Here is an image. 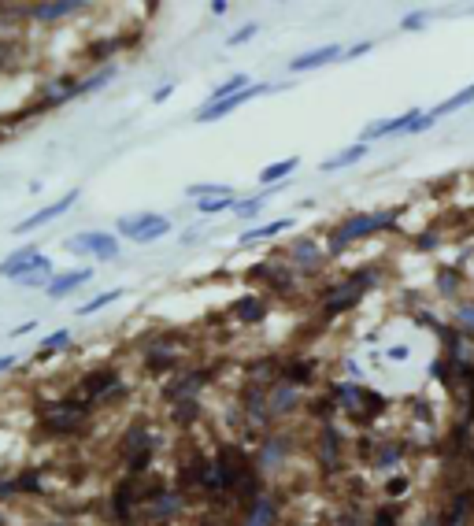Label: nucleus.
Returning <instances> with one entry per match:
<instances>
[{
  "instance_id": "nucleus-18",
  "label": "nucleus",
  "mask_w": 474,
  "mask_h": 526,
  "mask_svg": "<svg viewBox=\"0 0 474 526\" xmlns=\"http://www.w3.org/2000/svg\"><path fill=\"white\" fill-rule=\"evenodd\" d=\"M67 341H71V334H67V330H59V334H48V337H45V345H41V352H45V356H48V352H59V349H63Z\"/></svg>"
},
{
  "instance_id": "nucleus-22",
  "label": "nucleus",
  "mask_w": 474,
  "mask_h": 526,
  "mask_svg": "<svg viewBox=\"0 0 474 526\" xmlns=\"http://www.w3.org/2000/svg\"><path fill=\"white\" fill-rule=\"evenodd\" d=\"M252 34H256V26H245V30H237V34H230V45H241V41H249Z\"/></svg>"
},
{
  "instance_id": "nucleus-19",
  "label": "nucleus",
  "mask_w": 474,
  "mask_h": 526,
  "mask_svg": "<svg viewBox=\"0 0 474 526\" xmlns=\"http://www.w3.org/2000/svg\"><path fill=\"white\" fill-rule=\"evenodd\" d=\"M112 301H118V290H112V293H104V296H96L93 304H85V307H78V315H93V312H101L104 304H112Z\"/></svg>"
},
{
  "instance_id": "nucleus-25",
  "label": "nucleus",
  "mask_w": 474,
  "mask_h": 526,
  "mask_svg": "<svg viewBox=\"0 0 474 526\" xmlns=\"http://www.w3.org/2000/svg\"><path fill=\"white\" fill-rule=\"evenodd\" d=\"M15 367V356H0V371H12Z\"/></svg>"
},
{
  "instance_id": "nucleus-24",
  "label": "nucleus",
  "mask_w": 474,
  "mask_h": 526,
  "mask_svg": "<svg viewBox=\"0 0 474 526\" xmlns=\"http://www.w3.org/2000/svg\"><path fill=\"white\" fill-rule=\"evenodd\" d=\"M107 78H112V74H107V71H104V74H96V78H93V82H85L82 89H101V85L107 82Z\"/></svg>"
},
{
  "instance_id": "nucleus-11",
  "label": "nucleus",
  "mask_w": 474,
  "mask_h": 526,
  "mask_svg": "<svg viewBox=\"0 0 474 526\" xmlns=\"http://www.w3.org/2000/svg\"><path fill=\"white\" fill-rule=\"evenodd\" d=\"M71 12H78V4H34L30 8V15L41 19V23H52V19H63Z\"/></svg>"
},
{
  "instance_id": "nucleus-3",
  "label": "nucleus",
  "mask_w": 474,
  "mask_h": 526,
  "mask_svg": "<svg viewBox=\"0 0 474 526\" xmlns=\"http://www.w3.org/2000/svg\"><path fill=\"white\" fill-rule=\"evenodd\" d=\"M271 85H249L245 93H237V97H226V101H219V104H207L204 112H196V123H215V119H223V115H230L234 108H241L245 101H252V97H260V93H267Z\"/></svg>"
},
{
  "instance_id": "nucleus-2",
  "label": "nucleus",
  "mask_w": 474,
  "mask_h": 526,
  "mask_svg": "<svg viewBox=\"0 0 474 526\" xmlns=\"http://www.w3.org/2000/svg\"><path fill=\"white\" fill-rule=\"evenodd\" d=\"M385 223H393V212H382V215H360V219L344 223L341 230L333 234V249H341V245L356 241V237H367V234H374V230H378V226H385Z\"/></svg>"
},
{
  "instance_id": "nucleus-10",
  "label": "nucleus",
  "mask_w": 474,
  "mask_h": 526,
  "mask_svg": "<svg viewBox=\"0 0 474 526\" xmlns=\"http://www.w3.org/2000/svg\"><path fill=\"white\" fill-rule=\"evenodd\" d=\"M285 226H293V219H278V223H267V226H256V230H245L241 234V245H252V241H267V237L282 234Z\"/></svg>"
},
{
  "instance_id": "nucleus-21",
  "label": "nucleus",
  "mask_w": 474,
  "mask_h": 526,
  "mask_svg": "<svg viewBox=\"0 0 474 526\" xmlns=\"http://www.w3.org/2000/svg\"><path fill=\"white\" fill-rule=\"evenodd\" d=\"M267 196H252V201H245V204H237V215H252V212H260Z\"/></svg>"
},
{
  "instance_id": "nucleus-26",
  "label": "nucleus",
  "mask_w": 474,
  "mask_h": 526,
  "mask_svg": "<svg viewBox=\"0 0 474 526\" xmlns=\"http://www.w3.org/2000/svg\"><path fill=\"white\" fill-rule=\"evenodd\" d=\"M363 52H371V41H363V45H356L349 56H363Z\"/></svg>"
},
{
  "instance_id": "nucleus-28",
  "label": "nucleus",
  "mask_w": 474,
  "mask_h": 526,
  "mask_svg": "<svg viewBox=\"0 0 474 526\" xmlns=\"http://www.w3.org/2000/svg\"><path fill=\"white\" fill-rule=\"evenodd\" d=\"M378 526H393V519H389V515L382 512V515H378Z\"/></svg>"
},
{
  "instance_id": "nucleus-12",
  "label": "nucleus",
  "mask_w": 474,
  "mask_h": 526,
  "mask_svg": "<svg viewBox=\"0 0 474 526\" xmlns=\"http://www.w3.org/2000/svg\"><path fill=\"white\" fill-rule=\"evenodd\" d=\"M234 312L241 315L245 323H256V319H263V301H256V296H245V301L234 304Z\"/></svg>"
},
{
  "instance_id": "nucleus-8",
  "label": "nucleus",
  "mask_w": 474,
  "mask_h": 526,
  "mask_svg": "<svg viewBox=\"0 0 474 526\" xmlns=\"http://www.w3.org/2000/svg\"><path fill=\"white\" fill-rule=\"evenodd\" d=\"M419 123V119H415V108L411 112H404L400 119H385V123H374V126H367V130H363V137H382V134H397V130H404V126H415Z\"/></svg>"
},
{
  "instance_id": "nucleus-13",
  "label": "nucleus",
  "mask_w": 474,
  "mask_h": 526,
  "mask_svg": "<svg viewBox=\"0 0 474 526\" xmlns=\"http://www.w3.org/2000/svg\"><path fill=\"white\" fill-rule=\"evenodd\" d=\"M107 390H115V374H112V371H101L96 378H85V393H89V396H101V393H107Z\"/></svg>"
},
{
  "instance_id": "nucleus-9",
  "label": "nucleus",
  "mask_w": 474,
  "mask_h": 526,
  "mask_svg": "<svg viewBox=\"0 0 474 526\" xmlns=\"http://www.w3.org/2000/svg\"><path fill=\"white\" fill-rule=\"evenodd\" d=\"M89 278H93V271H89V267H82V271H67V274H59V278H52V285H48V296H67L78 282H89Z\"/></svg>"
},
{
  "instance_id": "nucleus-4",
  "label": "nucleus",
  "mask_w": 474,
  "mask_h": 526,
  "mask_svg": "<svg viewBox=\"0 0 474 526\" xmlns=\"http://www.w3.org/2000/svg\"><path fill=\"white\" fill-rule=\"evenodd\" d=\"M48 260L45 256H37L34 249H19L12 260H4L0 263V274H8V278H19V282H23L26 274H34V271H41Z\"/></svg>"
},
{
  "instance_id": "nucleus-27",
  "label": "nucleus",
  "mask_w": 474,
  "mask_h": 526,
  "mask_svg": "<svg viewBox=\"0 0 474 526\" xmlns=\"http://www.w3.org/2000/svg\"><path fill=\"white\" fill-rule=\"evenodd\" d=\"M463 323H471V326H474V307H467V312H463Z\"/></svg>"
},
{
  "instance_id": "nucleus-20",
  "label": "nucleus",
  "mask_w": 474,
  "mask_h": 526,
  "mask_svg": "<svg viewBox=\"0 0 474 526\" xmlns=\"http://www.w3.org/2000/svg\"><path fill=\"white\" fill-rule=\"evenodd\" d=\"M234 201H230V196H223V201H200V212L204 215H215V212H223V208H230Z\"/></svg>"
},
{
  "instance_id": "nucleus-23",
  "label": "nucleus",
  "mask_w": 474,
  "mask_h": 526,
  "mask_svg": "<svg viewBox=\"0 0 474 526\" xmlns=\"http://www.w3.org/2000/svg\"><path fill=\"white\" fill-rule=\"evenodd\" d=\"M45 274H48V263L41 267V271H34V274H26V278H23V282H26V285H41V282H45Z\"/></svg>"
},
{
  "instance_id": "nucleus-1",
  "label": "nucleus",
  "mask_w": 474,
  "mask_h": 526,
  "mask_svg": "<svg viewBox=\"0 0 474 526\" xmlns=\"http://www.w3.org/2000/svg\"><path fill=\"white\" fill-rule=\"evenodd\" d=\"M171 230V223L156 212H141V215H130V219H118V234L130 237V241H156Z\"/></svg>"
},
{
  "instance_id": "nucleus-17",
  "label": "nucleus",
  "mask_w": 474,
  "mask_h": 526,
  "mask_svg": "<svg viewBox=\"0 0 474 526\" xmlns=\"http://www.w3.org/2000/svg\"><path fill=\"white\" fill-rule=\"evenodd\" d=\"M467 101H474V85H471V89H463V93H460V97H452V101H444V104L437 108V112H433V119L444 115V112H456V108H460V104H467Z\"/></svg>"
},
{
  "instance_id": "nucleus-16",
  "label": "nucleus",
  "mask_w": 474,
  "mask_h": 526,
  "mask_svg": "<svg viewBox=\"0 0 474 526\" xmlns=\"http://www.w3.org/2000/svg\"><path fill=\"white\" fill-rule=\"evenodd\" d=\"M189 193L193 196H200V193H212V196H219V201H223V196H230V185H219V182H196V185H189Z\"/></svg>"
},
{
  "instance_id": "nucleus-5",
  "label": "nucleus",
  "mask_w": 474,
  "mask_h": 526,
  "mask_svg": "<svg viewBox=\"0 0 474 526\" xmlns=\"http://www.w3.org/2000/svg\"><path fill=\"white\" fill-rule=\"evenodd\" d=\"M78 196H82L78 190H74V193H67L63 201H56V204L41 208V212H37V215H30V219H23L19 226H12V230H15V234H30V230H34V226H41V223H48V219H59V215H63V212H71V208L78 204Z\"/></svg>"
},
{
  "instance_id": "nucleus-6",
  "label": "nucleus",
  "mask_w": 474,
  "mask_h": 526,
  "mask_svg": "<svg viewBox=\"0 0 474 526\" xmlns=\"http://www.w3.org/2000/svg\"><path fill=\"white\" fill-rule=\"evenodd\" d=\"M71 249H85V252H96V256H104V260H112L118 241L112 234H78V237H71Z\"/></svg>"
},
{
  "instance_id": "nucleus-15",
  "label": "nucleus",
  "mask_w": 474,
  "mask_h": 526,
  "mask_svg": "<svg viewBox=\"0 0 474 526\" xmlns=\"http://www.w3.org/2000/svg\"><path fill=\"white\" fill-rule=\"evenodd\" d=\"M296 167V160H282V163H271V167H263L260 171V182L267 185V182H278V178H285Z\"/></svg>"
},
{
  "instance_id": "nucleus-7",
  "label": "nucleus",
  "mask_w": 474,
  "mask_h": 526,
  "mask_svg": "<svg viewBox=\"0 0 474 526\" xmlns=\"http://www.w3.org/2000/svg\"><path fill=\"white\" fill-rule=\"evenodd\" d=\"M341 56V48L338 45H326V48H315V52H308V56H296L293 59V71H308V67H322V63H333V59Z\"/></svg>"
},
{
  "instance_id": "nucleus-14",
  "label": "nucleus",
  "mask_w": 474,
  "mask_h": 526,
  "mask_svg": "<svg viewBox=\"0 0 474 526\" xmlns=\"http://www.w3.org/2000/svg\"><path fill=\"white\" fill-rule=\"evenodd\" d=\"M356 160H363V145H356V148H344L341 156H333V160H326V163H322V171H338V167H344V163H356Z\"/></svg>"
}]
</instances>
